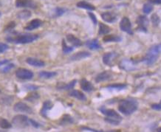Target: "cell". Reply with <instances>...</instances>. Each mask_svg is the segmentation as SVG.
I'll return each instance as SVG.
<instances>
[{"label":"cell","mask_w":161,"mask_h":132,"mask_svg":"<svg viewBox=\"0 0 161 132\" xmlns=\"http://www.w3.org/2000/svg\"><path fill=\"white\" fill-rule=\"evenodd\" d=\"M53 106V104L52 103L50 100H46V101L44 102L42 108H41V111H40L41 115H42L44 117H47V111L52 109Z\"/></svg>","instance_id":"19"},{"label":"cell","mask_w":161,"mask_h":132,"mask_svg":"<svg viewBox=\"0 0 161 132\" xmlns=\"http://www.w3.org/2000/svg\"><path fill=\"white\" fill-rule=\"evenodd\" d=\"M158 54L159 52L158 49L157 48V45L152 46V47L149 49V51H148L143 61L145 62L147 65H152L154 63L156 62L157 58H158Z\"/></svg>","instance_id":"3"},{"label":"cell","mask_w":161,"mask_h":132,"mask_svg":"<svg viewBox=\"0 0 161 132\" xmlns=\"http://www.w3.org/2000/svg\"><path fill=\"white\" fill-rule=\"evenodd\" d=\"M157 132H161V127L159 128H157Z\"/></svg>","instance_id":"49"},{"label":"cell","mask_w":161,"mask_h":132,"mask_svg":"<svg viewBox=\"0 0 161 132\" xmlns=\"http://www.w3.org/2000/svg\"><path fill=\"white\" fill-rule=\"evenodd\" d=\"M76 82H77L76 80H73L70 82V83L67 84L58 83L57 86H56V88H57L58 89H60V90H63V89H65V90H71V89L75 87Z\"/></svg>","instance_id":"21"},{"label":"cell","mask_w":161,"mask_h":132,"mask_svg":"<svg viewBox=\"0 0 161 132\" xmlns=\"http://www.w3.org/2000/svg\"><path fill=\"white\" fill-rule=\"evenodd\" d=\"M69 95L71 97H73V98L78 99L79 100H82V101H84V100H87V98H86L85 95L84 94L83 92L81 91H78V90H71L69 91Z\"/></svg>","instance_id":"22"},{"label":"cell","mask_w":161,"mask_h":132,"mask_svg":"<svg viewBox=\"0 0 161 132\" xmlns=\"http://www.w3.org/2000/svg\"><path fill=\"white\" fill-rule=\"evenodd\" d=\"M152 10H153L152 5L149 4V3H146V4L144 5L143 7V11L144 14H150Z\"/></svg>","instance_id":"34"},{"label":"cell","mask_w":161,"mask_h":132,"mask_svg":"<svg viewBox=\"0 0 161 132\" xmlns=\"http://www.w3.org/2000/svg\"><path fill=\"white\" fill-rule=\"evenodd\" d=\"M76 6L79 8L86 9V10H96V7H95L94 5L89 4V3L87 2H85V1L78 2L76 4Z\"/></svg>","instance_id":"23"},{"label":"cell","mask_w":161,"mask_h":132,"mask_svg":"<svg viewBox=\"0 0 161 132\" xmlns=\"http://www.w3.org/2000/svg\"><path fill=\"white\" fill-rule=\"evenodd\" d=\"M111 31V28L105 24L100 23L99 24V32L98 34L99 35H106L108 34Z\"/></svg>","instance_id":"28"},{"label":"cell","mask_w":161,"mask_h":132,"mask_svg":"<svg viewBox=\"0 0 161 132\" xmlns=\"http://www.w3.org/2000/svg\"><path fill=\"white\" fill-rule=\"evenodd\" d=\"M157 49H158V52H161V44H160V45H157Z\"/></svg>","instance_id":"48"},{"label":"cell","mask_w":161,"mask_h":132,"mask_svg":"<svg viewBox=\"0 0 161 132\" xmlns=\"http://www.w3.org/2000/svg\"><path fill=\"white\" fill-rule=\"evenodd\" d=\"M16 8H36V5L33 0H16Z\"/></svg>","instance_id":"11"},{"label":"cell","mask_w":161,"mask_h":132,"mask_svg":"<svg viewBox=\"0 0 161 132\" xmlns=\"http://www.w3.org/2000/svg\"><path fill=\"white\" fill-rule=\"evenodd\" d=\"M119 66L122 69L127 71V72H130V71H134L136 69L134 62L132 60L129 59H123L120 60Z\"/></svg>","instance_id":"9"},{"label":"cell","mask_w":161,"mask_h":132,"mask_svg":"<svg viewBox=\"0 0 161 132\" xmlns=\"http://www.w3.org/2000/svg\"><path fill=\"white\" fill-rule=\"evenodd\" d=\"M121 40V38L120 36H115V35H108L103 38V41L104 42H119Z\"/></svg>","instance_id":"25"},{"label":"cell","mask_w":161,"mask_h":132,"mask_svg":"<svg viewBox=\"0 0 161 132\" xmlns=\"http://www.w3.org/2000/svg\"><path fill=\"white\" fill-rule=\"evenodd\" d=\"M62 49H63V52L67 54V53L71 52L72 51H73V47H69V46L67 45V44L65 43V40H63L62 41Z\"/></svg>","instance_id":"33"},{"label":"cell","mask_w":161,"mask_h":132,"mask_svg":"<svg viewBox=\"0 0 161 132\" xmlns=\"http://www.w3.org/2000/svg\"><path fill=\"white\" fill-rule=\"evenodd\" d=\"M88 16H89V18H90V19L92 21L93 24H94L95 25H96L97 23H98V21H97V18H96V15H95V14L92 12H89Z\"/></svg>","instance_id":"39"},{"label":"cell","mask_w":161,"mask_h":132,"mask_svg":"<svg viewBox=\"0 0 161 132\" xmlns=\"http://www.w3.org/2000/svg\"><path fill=\"white\" fill-rule=\"evenodd\" d=\"M56 75H57V72H47V71H41L38 73V76L41 78H45V79L53 78Z\"/></svg>","instance_id":"26"},{"label":"cell","mask_w":161,"mask_h":132,"mask_svg":"<svg viewBox=\"0 0 161 132\" xmlns=\"http://www.w3.org/2000/svg\"><path fill=\"white\" fill-rule=\"evenodd\" d=\"M8 62H9V60H1V61H0V66L4 65V64H8Z\"/></svg>","instance_id":"47"},{"label":"cell","mask_w":161,"mask_h":132,"mask_svg":"<svg viewBox=\"0 0 161 132\" xmlns=\"http://www.w3.org/2000/svg\"><path fill=\"white\" fill-rule=\"evenodd\" d=\"M1 15H2V14H1V12H0V16H1Z\"/></svg>","instance_id":"50"},{"label":"cell","mask_w":161,"mask_h":132,"mask_svg":"<svg viewBox=\"0 0 161 132\" xmlns=\"http://www.w3.org/2000/svg\"><path fill=\"white\" fill-rule=\"evenodd\" d=\"M127 87V84H122V83H116V84H112V85L107 86V88L109 89H116V90H122V89H125Z\"/></svg>","instance_id":"30"},{"label":"cell","mask_w":161,"mask_h":132,"mask_svg":"<svg viewBox=\"0 0 161 132\" xmlns=\"http://www.w3.org/2000/svg\"><path fill=\"white\" fill-rule=\"evenodd\" d=\"M100 111L102 114H104V115H106L107 117H109V118H112L115 119V120H118L121 121L122 117L121 116H120V115H118L115 110L113 109H107L104 107L100 108Z\"/></svg>","instance_id":"10"},{"label":"cell","mask_w":161,"mask_h":132,"mask_svg":"<svg viewBox=\"0 0 161 132\" xmlns=\"http://www.w3.org/2000/svg\"><path fill=\"white\" fill-rule=\"evenodd\" d=\"M120 28L122 31L127 33L128 34H133L132 30V23L128 17H124L121 19L120 22Z\"/></svg>","instance_id":"7"},{"label":"cell","mask_w":161,"mask_h":132,"mask_svg":"<svg viewBox=\"0 0 161 132\" xmlns=\"http://www.w3.org/2000/svg\"><path fill=\"white\" fill-rule=\"evenodd\" d=\"M151 21L152 22L153 25L155 27H157L159 25V24L160 22V17H159L158 15L157 14H154L151 16Z\"/></svg>","instance_id":"32"},{"label":"cell","mask_w":161,"mask_h":132,"mask_svg":"<svg viewBox=\"0 0 161 132\" xmlns=\"http://www.w3.org/2000/svg\"><path fill=\"white\" fill-rule=\"evenodd\" d=\"M15 27H16V23L14 22V21H11V22H10L6 25V27L5 28V32H8V31L12 30Z\"/></svg>","instance_id":"38"},{"label":"cell","mask_w":161,"mask_h":132,"mask_svg":"<svg viewBox=\"0 0 161 132\" xmlns=\"http://www.w3.org/2000/svg\"><path fill=\"white\" fill-rule=\"evenodd\" d=\"M42 21L40 20L39 19H33L32 21H30V22L27 25V26L25 27V29L26 30H33L35 29H37L38 27H40L42 25Z\"/></svg>","instance_id":"13"},{"label":"cell","mask_w":161,"mask_h":132,"mask_svg":"<svg viewBox=\"0 0 161 132\" xmlns=\"http://www.w3.org/2000/svg\"><path fill=\"white\" fill-rule=\"evenodd\" d=\"M38 98H39V95L37 92H36V91H33V92L29 93L25 99V100H27V101L34 102L36 100H38Z\"/></svg>","instance_id":"29"},{"label":"cell","mask_w":161,"mask_h":132,"mask_svg":"<svg viewBox=\"0 0 161 132\" xmlns=\"http://www.w3.org/2000/svg\"><path fill=\"white\" fill-rule=\"evenodd\" d=\"M151 109L154 110H157V111L161 110V101L159 104H152L151 105Z\"/></svg>","instance_id":"43"},{"label":"cell","mask_w":161,"mask_h":132,"mask_svg":"<svg viewBox=\"0 0 161 132\" xmlns=\"http://www.w3.org/2000/svg\"><path fill=\"white\" fill-rule=\"evenodd\" d=\"M65 12H66L65 9L62 8H56V10H55V16H56V17L61 16L63 15Z\"/></svg>","instance_id":"36"},{"label":"cell","mask_w":161,"mask_h":132,"mask_svg":"<svg viewBox=\"0 0 161 132\" xmlns=\"http://www.w3.org/2000/svg\"><path fill=\"white\" fill-rule=\"evenodd\" d=\"M25 89H26V90H36V89H38V87H36V86H34V85H27L25 87Z\"/></svg>","instance_id":"42"},{"label":"cell","mask_w":161,"mask_h":132,"mask_svg":"<svg viewBox=\"0 0 161 132\" xmlns=\"http://www.w3.org/2000/svg\"><path fill=\"white\" fill-rule=\"evenodd\" d=\"M83 129L88 130V131H92L93 132H104L103 131H97V130L92 129V128H83ZM107 132H120V131H107Z\"/></svg>","instance_id":"45"},{"label":"cell","mask_w":161,"mask_h":132,"mask_svg":"<svg viewBox=\"0 0 161 132\" xmlns=\"http://www.w3.org/2000/svg\"><path fill=\"white\" fill-rule=\"evenodd\" d=\"M118 1H120V0H118Z\"/></svg>","instance_id":"51"},{"label":"cell","mask_w":161,"mask_h":132,"mask_svg":"<svg viewBox=\"0 0 161 132\" xmlns=\"http://www.w3.org/2000/svg\"><path fill=\"white\" fill-rule=\"evenodd\" d=\"M29 121H30V124L32 125L33 127H35V128H39L40 127L39 123H38L36 121L32 120V119H29Z\"/></svg>","instance_id":"44"},{"label":"cell","mask_w":161,"mask_h":132,"mask_svg":"<svg viewBox=\"0 0 161 132\" xmlns=\"http://www.w3.org/2000/svg\"><path fill=\"white\" fill-rule=\"evenodd\" d=\"M101 18L106 22L114 23L117 21L118 16L113 12H104L102 13Z\"/></svg>","instance_id":"12"},{"label":"cell","mask_w":161,"mask_h":132,"mask_svg":"<svg viewBox=\"0 0 161 132\" xmlns=\"http://www.w3.org/2000/svg\"><path fill=\"white\" fill-rule=\"evenodd\" d=\"M73 122V118L71 117H69V115H65L64 117V118L61 120V125H66V124H69V123H72Z\"/></svg>","instance_id":"35"},{"label":"cell","mask_w":161,"mask_h":132,"mask_svg":"<svg viewBox=\"0 0 161 132\" xmlns=\"http://www.w3.org/2000/svg\"><path fill=\"white\" fill-rule=\"evenodd\" d=\"M31 15H32V14H31V12L30 11V10H22V11L18 13L17 17L19 18V19L26 20L27 19H29V18L31 16Z\"/></svg>","instance_id":"27"},{"label":"cell","mask_w":161,"mask_h":132,"mask_svg":"<svg viewBox=\"0 0 161 132\" xmlns=\"http://www.w3.org/2000/svg\"><path fill=\"white\" fill-rule=\"evenodd\" d=\"M11 127V123H10L6 119L0 118V128H3V129H9Z\"/></svg>","instance_id":"31"},{"label":"cell","mask_w":161,"mask_h":132,"mask_svg":"<svg viewBox=\"0 0 161 132\" xmlns=\"http://www.w3.org/2000/svg\"><path fill=\"white\" fill-rule=\"evenodd\" d=\"M112 78V74L110 72L104 71L103 72H100L96 77V82L100 83V82L106 81V80H110Z\"/></svg>","instance_id":"15"},{"label":"cell","mask_w":161,"mask_h":132,"mask_svg":"<svg viewBox=\"0 0 161 132\" xmlns=\"http://www.w3.org/2000/svg\"><path fill=\"white\" fill-rule=\"evenodd\" d=\"M16 76L19 79L30 80L33 77V73L31 70L27 69L19 68L16 70Z\"/></svg>","instance_id":"5"},{"label":"cell","mask_w":161,"mask_h":132,"mask_svg":"<svg viewBox=\"0 0 161 132\" xmlns=\"http://www.w3.org/2000/svg\"><path fill=\"white\" fill-rule=\"evenodd\" d=\"M80 88L84 91H87V92H90V91L94 90V87L92 86V84L85 78H83L80 80Z\"/></svg>","instance_id":"17"},{"label":"cell","mask_w":161,"mask_h":132,"mask_svg":"<svg viewBox=\"0 0 161 132\" xmlns=\"http://www.w3.org/2000/svg\"><path fill=\"white\" fill-rule=\"evenodd\" d=\"M12 122L14 126L19 128H25L30 125V121H29L28 117L23 115H16L13 118Z\"/></svg>","instance_id":"4"},{"label":"cell","mask_w":161,"mask_h":132,"mask_svg":"<svg viewBox=\"0 0 161 132\" xmlns=\"http://www.w3.org/2000/svg\"><path fill=\"white\" fill-rule=\"evenodd\" d=\"M86 45L90 49H99L101 48V46L100 45L98 39H92L87 41L86 42Z\"/></svg>","instance_id":"24"},{"label":"cell","mask_w":161,"mask_h":132,"mask_svg":"<svg viewBox=\"0 0 161 132\" xmlns=\"http://www.w3.org/2000/svg\"><path fill=\"white\" fill-rule=\"evenodd\" d=\"M138 103L132 99L122 100L119 103L118 110L125 115H130L138 109Z\"/></svg>","instance_id":"1"},{"label":"cell","mask_w":161,"mask_h":132,"mask_svg":"<svg viewBox=\"0 0 161 132\" xmlns=\"http://www.w3.org/2000/svg\"><path fill=\"white\" fill-rule=\"evenodd\" d=\"M67 40L68 42L71 44V45L74 46V47H80V46L83 45V42H82L79 38H78L74 35L73 34H68L66 36Z\"/></svg>","instance_id":"16"},{"label":"cell","mask_w":161,"mask_h":132,"mask_svg":"<svg viewBox=\"0 0 161 132\" xmlns=\"http://www.w3.org/2000/svg\"><path fill=\"white\" fill-rule=\"evenodd\" d=\"M38 38L37 34H21L16 37H8L6 40L10 42H14L15 44H28L36 41Z\"/></svg>","instance_id":"2"},{"label":"cell","mask_w":161,"mask_h":132,"mask_svg":"<svg viewBox=\"0 0 161 132\" xmlns=\"http://www.w3.org/2000/svg\"><path fill=\"white\" fill-rule=\"evenodd\" d=\"M149 23V21L146 16H139L137 19V24L138 25V28L137 30L143 31V32H147V27Z\"/></svg>","instance_id":"8"},{"label":"cell","mask_w":161,"mask_h":132,"mask_svg":"<svg viewBox=\"0 0 161 132\" xmlns=\"http://www.w3.org/2000/svg\"><path fill=\"white\" fill-rule=\"evenodd\" d=\"M8 48H9V47L7 44L1 43V42H0V53H2V52H5V51H6Z\"/></svg>","instance_id":"40"},{"label":"cell","mask_w":161,"mask_h":132,"mask_svg":"<svg viewBox=\"0 0 161 132\" xmlns=\"http://www.w3.org/2000/svg\"><path fill=\"white\" fill-rule=\"evenodd\" d=\"M0 92H1V91H0Z\"/></svg>","instance_id":"52"},{"label":"cell","mask_w":161,"mask_h":132,"mask_svg":"<svg viewBox=\"0 0 161 132\" xmlns=\"http://www.w3.org/2000/svg\"><path fill=\"white\" fill-rule=\"evenodd\" d=\"M118 56V55L115 52H107L105 53L103 56V62L104 64L107 66L112 65L113 60Z\"/></svg>","instance_id":"14"},{"label":"cell","mask_w":161,"mask_h":132,"mask_svg":"<svg viewBox=\"0 0 161 132\" xmlns=\"http://www.w3.org/2000/svg\"><path fill=\"white\" fill-rule=\"evenodd\" d=\"M149 3L155 5H161V0H148Z\"/></svg>","instance_id":"46"},{"label":"cell","mask_w":161,"mask_h":132,"mask_svg":"<svg viewBox=\"0 0 161 132\" xmlns=\"http://www.w3.org/2000/svg\"><path fill=\"white\" fill-rule=\"evenodd\" d=\"M26 62L29 65L33 66V67H42L45 65V63L43 60L34 58H27L26 59Z\"/></svg>","instance_id":"18"},{"label":"cell","mask_w":161,"mask_h":132,"mask_svg":"<svg viewBox=\"0 0 161 132\" xmlns=\"http://www.w3.org/2000/svg\"><path fill=\"white\" fill-rule=\"evenodd\" d=\"M14 67V64H9V65L6 66V67H5L4 68H3L2 69V72L3 73H6L8 72L9 70H10V69H13Z\"/></svg>","instance_id":"41"},{"label":"cell","mask_w":161,"mask_h":132,"mask_svg":"<svg viewBox=\"0 0 161 132\" xmlns=\"http://www.w3.org/2000/svg\"><path fill=\"white\" fill-rule=\"evenodd\" d=\"M90 53L87 52V51H81V52H78L76 53V54L73 55L70 57L71 60H80L83 58H86L87 57L90 56Z\"/></svg>","instance_id":"20"},{"label":"cell","mask_w":161,"mask_h":132,"mask_svg":"<svg viewBox=\"0 0 161 132\" xmlns=\"http://www.w3.org/2000/svg\"><path fill=\"white\" fill-rule=\"evenodd\" d=\"M104 120H105L106 122H109V123L112 124V125H118L120 122V120H115V119H112V118H109V117H106Z\"/></svg>","instance_id":"37"},{"label":"cell","mask_w":161,"mask_h":132,"mask_svg":"<svg viewBox=\"0 0 161 132\" xmlns=\"http://www.w3.org/2000/svg\"><path fill=\"white\" fill-rule=\"evenodd\" d=\"M14 110L16 112L21 113H27V114H32L33 109H31L29 106H27L26 103L23 102H18L14 105Z\"/></svg>","instance_id":"6"}]
</instances>
